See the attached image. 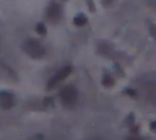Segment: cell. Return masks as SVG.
<instances>
[{"label": "cell", "mask_w": 156, "mask_h": 140, "mask_svg": "<svg viewBox=\"0 0 156 140\" xmlns=\"http://www.w3.org/2000/svg\"><path fill=\"white\" fill-rule=\"evenodd\" d=\"M87 2H88V5H89L90 11H94V2H93V0H87Z\"/></svg>", "instance_id": "10"}, {"label": "cell", "mask_w": 156, "mask_h": 140, "mask_svg": "<svg viewBox=\"0 0 156 140\" xmlns=\"http://www.w3.org/2000/svg\"><path fill=\"white\" fill-rule=\"evenodd\" d=\"M69 72H71V67L69 66H66V67H63L62 69H60L54 77H52V79L49 82V84H48V88L49 89H51L52 86H55L57 83H60L62 79H65L68 74H69Z\"/></svg>", "instance_id": "3"}, {"label": "cell", "mask_w": 156, "mask_h": 140, "mask_svg": "<svg viewBox=\"0 0 156 140\" xmlns=\"http://www.w3.org/2000/svg\"><path fill=\"white\" fill-rule=\"evenodd\" d=\"M87 22H88V19H87V17H85L84 13H78V15L74 17V19H73V23H74L76 26H78V27L85 26Z\"/></svg>", "instance_id": "5"}, {"label": "cell", "mask_w": 156, "mask_h": 140, "mask_svg": "<svg viewBox=\"0 0 156 140\" xmlns=\"http://www.w3.org/2000/svg\"><path fill=\"white\" fill-rule=\"evenodd\" d=\"M104 84H110V85L113 84V79L111 78L110 74H105L104 75Z\"/></svg>", "instance_id": "6"}, {"label": "cell", "mask_w": 156, "mask_h": 140, "mask_svg": "<svg viewBox=\"0 0 156 140\" xmlns=\"http://www.w3.org/2000/svg\"><path fill=\"white\" fill-rule=\"evenodd\" d=\"M151 128H152V129H156V122H154V123L151 124Z\"/></svg>", "instance_id": "11"}, {"label": "cell", "mask_w": 156, "mask_h": 140, "mask_svg": "<svg viewBox=\"0 0 156 140\" xmlns=\"http://www.w3.org/2000/svg\"><path fill=\"white\" fill-rule=\"evenodd\" d=\"M24 50L33 57H41L44 55V52H45V50L41 46V44L38 40H34V39H29V40L26 41Z\"/></svg>", "instance_id": "2"}, {"label": "cell", "mask_w": 156, "mask_h": 140, "mask_svg": "<svg viewBox=\"0 0 156 140\" xmlns=\"http://www.w3.org/2000/svg\"><path fill=\"white\" fill-rule=\"evenodd\" d=\"M150 32L152 33V35H154V38L156 39V27H155L154 24H151V26H150Z\"/></svg>", "instance_id": "8"}, {"label": "cell", "mask_w": 156, "mask_h": 140, "mask_svg": "<svg viewBox=\"0 0 156 140\" xmlns=\"http://www.w3.org/2000/svg\"><path fill=\"white\" fill-rule=\"evenodd\" d=\"M37 32H38L39 34H45V33H46V29H45V27H44V24H41V23H39V24L37 26Z\"/></svg>", "instance_id": "7"}, {"label": "cell", "mask_w": 156, "mask_h": 140, "mask_svg": "<svg viewBox=\"0 0 156 140\" xmlns=\"http://www.w3.org/2000/svg\"><path fill=\"white\" fill-rule=\"evenodd\" d=\"M61 6L56 2H52L49 7H48V19H50L51 22H56L60 19L61 17Z\"/></svg>", "instance_id": "4"}, {"label": "cell", "mask_w": 156, "mask_h": 140, "mask_svg": "<svg viewBox=\"0 0 156 140\" xmlns=\"http://www.w3.org/2000/svg\"><path fill=\"white\" fill-rule=\"evenodd\" d=\"M60 97L62 100V102L66 105V106H72L76 103L77 101V97H78V93H77V89L72 85H68L66 88H63L60 93Z\"/></svg>", "instance_id": "1"}, {"label": "cell", "mask_w": 156, "mask_h": 140, "mask_svg": "<svg viewBox=\"0 0 156 140\" xmlns=\"http://www.w3.org/2000/svg\"><path fill=\"white\" fill-rule=\"evenodd\" d=\"M101 2H102L104 6H108V5H111L113 2V0H101Z\"/></svg>", "instance_id": "9"}]
</instances>
